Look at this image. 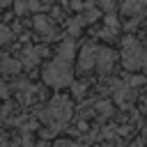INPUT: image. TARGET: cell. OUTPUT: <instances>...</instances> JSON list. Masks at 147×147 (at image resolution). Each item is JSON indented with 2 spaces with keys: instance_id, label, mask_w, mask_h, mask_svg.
<instances>
[{
  "instance_id": "cell-1",
  "label": "cell",
  "mask_w": 147,
  "mask_h": 147,
  "mask_svg": "<svg viewBox=\"0 0 147 147\" xmlns=\"http://www.w3.org/2000/svg\"><path fill=\"white\" fill-rule=\"evenodd\" d=\"M44 80L53 87H62V85H69L71 83V64L62 57H55L46 71H44Z\"/></svg>"
},
{
  "instance_id": "cell-2",
  "label": "cell",
  "mask_w": 147,
  "mask_h": 147,
  "mask_svg": "<svg viewBox=\"0 0 147 147\" xmlns=\"http://www.w3.org/2000/svg\"><path fill=\"white\" fill-rule=\"evenodd\" d=\"M145 62H147L145 51H142L133 39H126V46H124V64H126L129 69H140Z\"/></svg>"
},
{
  "instance_id": "cell-3",
  "label": "cell",
  "mask_w": 147,
  "mask_h": 147,
  "mask_svg": "<svg viewBox=\"0 0 147 147\" xmlns=\"http://www.w3.org/2000/svg\"><path fill=\"white\" fill-rule=\"evenodd\" d=\"M48 115L55 117V119H67L69 117V101L64 96H55L51 108H48Z\"/></svg>"
},
{
  "instance_id": "cell-4",
  "label": "cell",
  "mask_w": 147,
  "mask_h": 147,
  "mask_svg": "<svg viewBox=\"0 0 147 147\" xmlns=\"http://www.w3.org/2000/svg\"><path fill=\"white\" fill-rule=\"evenodd\" d=\"M96 53H99V48L96 46H85L83 51H80V60H78V64H80V69H92L94 64H96Z\"/></svg>"
},
{
  "instance_id": "cell-5",
  "label": "cell",
  "mask_w": 147,
  "mask_h": 147,
  "mask_svg": "<svg viewBox=\"0 0 147 147\" xmlns=\"http://www.w3.org/2000/svg\"><path fill=\"white\" fill-rule=\"evenodd\" d=\"M113 62H115V53L108 51V48H99V53H96V64H94V67H99L101 71H108V69L113 67Z\"/></svg>"
},
{
  "instance_id": "cell-6",
  "label": "cell",
  "mask_w": 147,
  "mask_h": 147,
  "mask_svg": "<svg viewBox=\"0 0 147 147\" xmlns=\"http://www.w3.org/2000/svg\"><path fill=\"white\" fill-rule=\"evenodd\" d=\"M147 5V0H126L124 2V11L126 14H136V11H140V7H145Z\"/></svg>"
},
{
  "instance_id": "cell-7",
  "label": "cell",
  "mask_w": 147,
  "mask_h": 147,
  "mask_svg": "<svg viewBox=\"0 0 147 147\" xmlns=\"http://www.w3.org/2000/svg\"><path fill=\"white\" fill-rule=\"evenodd\" d=\"M34 28H37L39 32H44V34H48V32H51V25H48V21H46L44 16L34 18Z\"/></svg>"
},
{
  "instance_id": "cell-8",
  "label": "cell",
  "mask_w": 147,
  "mask_h": 147,
  "mask_svg": "<svg viewBox=\"0 0 147 147\" xmlns=\"http://www.w3.org/2000/svg\"><path fill=\"white\" fill-rule=\"evenodd\" d=\"M18 67H21V64L14 62V60H5V62H2V69H5V71H18Z\"/></svg>"
},
{
  "instance_id": "cell-9",
  "label": "cell",
  "mask_w": 147,
  "mask_h": 147,
  "mask_svg": "<svg viewBox=\"0 0 147 147\" xmlns=\"http://www.w3.org/2000/svg\"><path fill=\"white\" fill-rule=\"evenodd\" d=\"M9 39H11V32H9V30L2 25V28H0V46H2V44H7Z\"/></svg>"
},
{
  "instance_id": "cell-10",
  "label": "cell",
  "mask_w": 147,
  "mask_h": 147,
  "mask_svg": "<svg viewBox=\"0 0 147 147\" xmlns=\"http://www.w3.org/2000/svg\"><path fill=\"white\" fill-rule=\"evenodd\" d=\"M5 5H7V0H0V7H5Z\"/></svg>"
}]
</instances>
